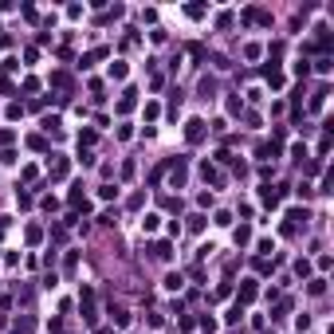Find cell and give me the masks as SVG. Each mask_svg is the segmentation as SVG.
Segmentation results:
<instances>
[{
  "label": "cell",
  "instance_id": "cell-35",
  "mask_svg": "<svg viewBox=\"0 0 334 334\" xmlns=\"http://www.w3.org/2000/svg\"><path fill=\"white\" fill-rule=\"evenodd\" d=\"M272 268H276V260H256V272H260V276H268Z\"/></svg>",
  "mask_w": 334,
  "mask_h": 334
},
{
  "label": "cell",
  "instance_id": "cell-20",
  "mask_svg": "<svg viewBox=\"0 0 334 334\" xmlns=\"http://www.w3.org/2000/svg\"><path fill=\"white\" fill-rule=\"evenodd\" d=\"M181 287H185V279L177 276V272H169L166 276V291H181Z\"/></svg>",
  "mask_w": 334,
  "mask_h": 334
},
{
  "label": "cell",
  "instance_id": "cell-22",
  "mask_svg": "<svg viewBox=\"0 0 334 334\" xmlns=\"http://www.w3.org/2000/svg\"><path fill=\"white\" fill-rule=\"evenodd\" d=\"M24 236H28V244H40V240H44V228H40V224H28Z\"/></svg>",
  "mask_w": 334,
  "mask_h": 334
},
{
  "label": "cell",
  "instance_id": "cell-3",
  "mask_svg": "<svg viewBox=\"0 0 334 334\" xmlns=\"http://www.w3.org/2000/svg\"><path fill=\"white\" fill-rule=\"evenodd\" d=\"M283 221H287V224H283V236H295L299 228H307V221H311V217H307V209H291Z\"/></svg>",
  "mask_w": 334,
  "mask_h": 334
},
{
  "label": "cell",
  "instance_id": "cell-16",
  "mask_svg": "<svg viewBox=\"0 0 334 334\" xmlns=\"http://www.w3.org/2000/svg\"><path fill=\"white\" fill-rule=\"evenodd\" d=\"M95 142H99V134H95V130H83V134H79V150H91Z\"/></svg>",
  "mask_w": 334,
  "mask_h": 334
},
{
  "label": "cell",
  "instance_id": "cell-45",
  "mask_svg": "<svg viewBox=\"0 0 334 334\" xmlns=\"http://www.w3.org/2000/svg\"><path fill=\"white\" fill-rule=\"evenodd\" d=\"M4 232H8V217H0V240H4Z\"/></svg>",
  "mask_w": 334,
  "mask_h": 334
},
{
  "label": "cell",
  "instance_id": "cell-44",
  "mask_svg": "<svg viewBox=\"0 0 334 334\" xmlns=\"http://www.w3.org/2000/svg\"><path fill=\"white\" fill-rule=\"evenodd\" d=\"M12 138H16L12 130H0V146H12Z\"/></svg>",
  "mask_w": 334,
  "mask_h": 334
},
{
  "label": "cell",
  "instance_id": "cell-28",
  "mask_svg": "<svg viewBox=\"0 0 334 334\" xmlns=\"http://www.w3.org/2000/svg\"><path fill=\"white\" fill-rule=\"evenodd\" d=\"M201 95L213 99V95H217V83H213V79H201Z\"/></svg>",
  "mask_w": 334,
  "mask_h": 334
},
{
  "label": "cell",
  "instance_id": "cell-40",
  "mask_svg": "<svg viewBox=\"0 0 334 334\" xmlns=\"http://www.w3.org/2000/svg\"><path fill=\"white\" fill-rule=\"evenodd\" d=\"M63 268H67V272H75V268H79V252H67V264H63Z\"/></svg>",
  "mask_w": 334,
  "mask_h": 334
},
{
  "label": "cell",
  "instance_id": "cell-13",
  "mask_svg": "<svg viewBox=\"0 0 334 334\" xmlns=\"http://www.w3.org/2000/svg\"><path fill=\"white\" fill-rule=\"evenodd\" d=\"M264 75H268L272 91H279V87H283V71H279V67H264Z\"/></svg>",
  "mask_w": 334,
  "mask_h": 334
},
{
  "label": "cell",
  "instance_id": "cell-30",
  "mask_svg": "<svg viewBox=\"0 0 334 334\" xmlns=\"http://www.w3.org/2000/svg\"><path fill=\"white\" fill-rule=\"evenodd\" d=\"M264 56V48H260V44H248V48H244V59H260Z\"/></svg>",
  "mask_w": 334,
  "mask_h": 334
},
{
  "label": "cell",
  "instance_id": "cell-10",
  "mask_svg": "<svg viewBox=\"0 0 334 334\" xmlns=\"http://www.w3.org/2000/svg\"><path fill=\"white\" fill-rule=\"evenodd\" d=\"M201 177H205L209 185H224V173H221V169H217V166H209V162L201 166Z\"/></svg>",
  "mask_w": 334,
  "mask_h": 334
},
{
  "label": "cell",
  "instance_id": "cell-34",
  "mask_svg": "<svg viewBox=\"0 0 334 334\" xmlns=\"http://www.w3.org/2000/svg\"><path fill=\"white\" fill-rule=\"evenodd\" d=\"M142 205H146V193H134V197L126 201V209H142Z\"/></svg>",
  "mask_w": 334,
  "mask_h": 334
},
{
  "label": "cell",
  "instance_id": "cell-27",
  "mask_svg": "<svg viewBox=\"0 0 334 334\" xmlns=\"http://www.w3.org/2000/svg\"><path fill=\"white\" fill-rule=\"evenodd\" d=\"M158 224H162V217H154V213H150V217L142 221V232H158Z\"/></svg>",
  "mask_w": 334,
  "mask_h": 334
},
{
  "label": "cell",
  "instance_id": "cell-23",
  "mask_svg": "<svg viewBox=\"0 0 334 334\" xmlns=\"http://www.w3.org/2000/svg\"><path fill=\"white\" fill-rule=\"evenodd\" d=\"M146 327H150V331H162V327H166V319H162L158 311H150V315H146Z\"/></svg>",
  "mask_w": 334,
  "mask_h": 334
},
{
  "label": "cell",
  "instance_id": "cell-6",
  "mask_svg": "<svg viewBox=\"0 0 334 334\" xmlns=\"http://www.w3.org/2000/svg\"><path fill=\"white\" fill-rule=\"evenodd\" d=\"M134 107H138V91L130 87V91H122V99H118V107H114V111H118V114H130Z\"/></svg>",
  "mask_w": 334,
  "mask_h": 334
},
{
  "label": "cell",
  "instance_id": "cell-37",
  "mask_svg": "<svg viewBox=\"0 0 334 334\" xmlns=\"http://www.w3.org/2000/svg\"><path fill=\"white\" fill-rule=\"evenodd\" d=\"M217 28H221V32H224V28H232V12H221V16H217Z\"/></svg>",
  "mask_w": 334,
  "mask_h": 334
},
{
  "label": "cell",
  "instance_id": "cell-39",
  "mask_svg": "<svg viewBox=\"0 0 334 334\" xmlns=\"http://www.w3.org/2000/svg\"><path fill=\"white\" fill-rule=\"evenodd\" d=\"M28 146H32V150H48V142H44L40 134H32V138H28Z\"/></svg>",
  "mask_w": 334,
  "mask_h": 334
},
{
  "label": "cell",
  "instance_id": "cell-11",
  "mask_svg": "<svg viewBox=\"0 0 334 334\" xmlns=\"http://www.w3.org/2000/svg\"><path fill=\"white\" fill-rule=\"evenodd\" d=\"M67 173H71V162H67V158H56V166H52V181H67Z\"/></svg>",
  "mask_w": 334,
  "mask_h": 334
},
{
  "label": "cell",
  "instance_id": "cell-38",
  "mask_svg": "<svg viewBox=\"0 0 334 334\" xmlns=\"http://www.w3.org/2000/svg\"><path fill=\"white\" fill-rule=\"evenodd\" d=\"M24 91H28V95H36V91H40V79H32V75H28V79H24Z\"/></svg>",
  "mask_w": 334,
  "mask_h": 334
},
{
  "label": "cell",
  "instance_id": "cell-43",
  "mask_svg": "<svg viewBox=\"0 0 334 334\" xmlns=\"http://www.w3.org/2000/svg\"><path fill=\"white\" fill-rule=\"evenodd\" d=\"M189 228H193V232H201V228H205V217H201V213H197V217H189Z\"/></svg>",
  "mask_w": 334,
  "mask_h": 334
},
{
  "label": "cell",
  "instance_id": "cell-9",
  "mask_svg": "<svg viewBox=\"0 0 334 334\" xmlns=\"http://www.w3.org/2000/svg\"><path fill=\"white\" fill-rule=\"evenodd\" d=\"M32 331H36V319H32V315H20V319L12 323V334H32Z\"/></svg>",
  "mask_w": 334,
  "mask_h": 334
},
{
  "label": "cell",
  "instance_id": "cell-12",
  "mask_svg": "<svg viewBox=\"0 0 334 334\" xmlns=\"http://www.w3.org/2000/svg\"><path fill=\"white\" fill-rule=\"evenodd\" d=\"M232 240H236V248H248V244H252V228H248V224H240V228L232 232Z\"/></svg>",
  "mask_w": 334,
  "mask_h": 334
},
{
  "label": "cell",
  "instance_id": "cell-31",
  "mask_svg": "<svg viewBox=\"0 0 334 334\" xmlns=\"http://www.w3.org/2000/svg\"><path fill=\"white\" fill-rule=\"evenodd\" d=\"M114 197H118V189H114V185H103V189H99V201H114Z\"/></svg>",
  "mask_w": 334,
  "mask_h": 334
},
{
  "label": "cell",
  "instance_id": "cell-41",
  "mask_svg": "<svg viewBox=\"0 0 334 334\" xmlns=\"http://www.w3.org/2000/svg\"><path fill=\"white\" fill-rule=\"evenodd\" d=\"M327 291V279H311V295H323Z\"/></svg>",
  "mask_w": 334,
  "mask_h": 334
},
{
  "label": "cell",
  "instance_id": "cell-7",
  "mask_svg": "<svg viewBox=\"0 0 334 334\" xmlns=\"http://www.w3.org/2000/svg\"><path fill=\"white\" fill-rule=\"evenodd\" d=\"M279 197H283V185H276V189H272V185H264V189H260V201H264L268 209H276Z\"/></svg>",
  "mask_w": 334,
  "mask_h": 334
},
{
  "label": "cell",
  "instance_id": "cell-32",
  "mask_svg": "<svg viewBox=\"0 0 334 334\" xmlns=\"http://www.w3.org/2000/svg\"><path fill=\"white\" fill-rule=\"evenodd\" d=\"M295 75H299V79H307V75H311V63H307V59H299V63H295Z\"/></svg>",
  "mask_w": 334,
  "mask_h": 334
},
{
  "label": "cell",
  "instance_id": "cell-17",
  "mask_svg": "<svg viewBox=\"0 0 334 334\" xmlns=\"http://www.w3.org/2000/svg\"><path fill=\"white\" fill-rule=\"evenodd\" d=\"M111 319H114V331H122V327L130 323V315H126L122 307H114V311H111Z\"/></svg>",
  "mask_w": 334,
  "mask_h": 334
},
{
  "label": "cell",
  "instance_id": "cell-47",
  "mask_svg": "<svg viewBox=\"0 0 334 334\" xmlns=\"http://www.w3.org/2000/svg\"><path fill=\"white\" fill-rule=\"evenodd\" d=\"M0 44H8V36H4V28H0Z\"/></svg>",
  "mask_w": 334,
  "mask_h": 334
},
{
  "label": "cell",
  "instance_id": "cell-42",
  "mask_svg": "<svg viewBox=\"0 0 334 334\" xmlns=\"http://www.w3.org/2000/svg\"><path fill=\"white\" fill-rule=\"evenodd\" d=\"M158 114H162V107H158V103H146V118H150V122H154Z\"/></svg>",
  "mask_w": 334,
  "mask_h": 334
},
{
  "label": "cell",
  "instance_id": "cell-2",
  "mask_svg": "<svg viewBox=\"0 0 334 334\" xmlns=\"http://www.w3.org/2000/svg\"><path fill=\"white\" fill-rule=\"evenodd\" d=\"M185 181H189V162H185V158H173V162H169V185L181 189Z\"/></svg>",
  "mask_w": 334,
  "mask_h": 334
},
{
  "label": "cell",
  "instance_id": "cell-8",
  "mask_svg": "<svg viewBox=\"0 0 334 334\" xmlns=\"http://www.w3.org/2000/svg\"><path fill=\"white\" fill-rule=\"evenodd\" d=\"M256 295H260V287H256V279H244V283H240V307H244V303H252Z\"/></svg>",
  "mask_w": 334,
  "mask_h": 334
},
{
  "label": "cell",
  "instance_id": "cell-18",
  "mask_svg": "<svg viewBox=\"0 0 334 334\" xmlns=\"http://www.w3.org/2000/svg\"><path fill=\"white\" fill-rule=\"evenodd\" d=\"M126 71H130V67H126L122 59H114V63H111V79H118V83L126 79Z\"/></svg>",
  "mask_w": 334,
  "mask_h": 334
},
{
  "label": "cell",
  "instance_id": "cell-14",
  "mask_svg": "<svg viewBox=\"0 0 334 334\" xmlns=\"http://www.w3.org/2000/svg\"><path fill=\"white\" fill-rule=\"evenodd\" d=\"M52 87H59V91H71V75H67V71H56V75H52Z\"/></svg>",
  "mask_w": 334,
  "mask_h": 334
},
{
  "label": "cell",
  "instance_id": "cell-29",
  "mask_svg": "<svg viewBox=\"0 0 334 334\" xmlns=\"http://www.w3.org/2000/svg\"><path fill=\"white\" fill-rule=\"evenodd\" d=\"M295 276L307 279V276H311V264H307V260H295Z\"/></svg>",
  "mask_w": 334,
  "mask_h": 334
},
{
  "label": "cell",
  "instance_id": "cell-25",
  "mask_svg": "<svg viewBox=\"0 0 334 334\" xmlns=\"http://www.w3.org/2000/svg\"><path fill=\"white\" fill-rule=\"evenodd\" d=\"M240 315H244V307H240V303H236V307H232V311H228V315H224V323H228V327H236V323H240Z\"/></svg>",
  "mask_w": 334,
  "mask_h": 334
},
{
  "label": "cell",
  "instance_id": "cell-1",
  "mask_svg": "<svg viewBox=\"0 0 334 334\" xmlns=\"http://www.w3.org/2000/svg\"><path fill=\"white\" fill-rule=\"evenodd\" d=\"M79 311H83V323H87V327L99 323V291L87 287V283L79 287Z\"/></svg>",
  "mask_w": 334,
  "mask_h": 334
},
{
  "label": "cell",
  "instance_id": "cell-33",
  "mask_svg": "<svg viewBox=\"0 0 334 334\" xmlns=\"http://www.w3.org/2000/svg\"><path fill=\"white\" fill-rule=\"evenodd\" d=\"M16 205H20V209H32V193L20 189V193H16Z\"/></svg>",
  "mask_w": 334,
  "mask_h": 334
},
{
  "label": "cell",
  "instance_id": "cell-46",
  "mask_svg": "<svg viewBox=\"0 0 334 334\" xmlns=\"http://www.w3.org/2000/svg\"><path fill=\"white\" fill-rule=\"evenodd\" d=\"M95 334H118V331H114V327H99Z\"/></svg>",
  "mask_w": 334,
  "mask_h": 334
},
{
  "label": "cell",
  "instance_id": "cell-4",
  "mask_svg": "<svg viewBox=\"0 0 334 334\" xmlns=\"http://www.w3.org/2000/svg\"><path fill=\"white\" fill-rule=\"evenodd\" d=\"M205 134H209V126H205V118H189V122H185V142H189V146H197V142H205Z\"/></svg>",
  "mask_w": 334,
  "mask_h": 334
},
{
  "label": "cell",
  "instance_id": "cell-21",
  "mask_svg": "<svg viewBox=\"0 0 334 334\" xmlns=\"http://www.w3.org/2000/svg\"><path fill=\"white\" fill-rule=\"evenodd\" d=\"M205 12H209L205 4H189V8H185V16H189V20H205Z\"/></svg>",
  "mask_w": 334,
  "mask_h": 334
},
{
  "label": "cell",
  "instance_id": "cell-36",
  "mask_svg": "<svg viewBox=\"0 0 334 334\" xmlns=\"http://www.w3.org/2000/svg\"><path fill=\"white\" fill-rule=\"evenodd\" d=\"M287 311H291V299H279V307H276V315H272V319H283Z\"/></svg>",
  "mask_w": 334,
  "mask_h": 334
},
{
  "label": "cell",
  "instance_id": "cell-15",
  "mask_svg": "<svg viewBox=\"0 0 334 334\" xmlns=\"http://www.w3.org/2000/svg\"><path fill=\"white\" fill-rule=\"evenodd\" d=\"M315 71H319V75H331V71H334V59L331 56H319V59H315Z\"/></svg>",
  "mask_w": 334,
  "mask_h": 334
},
{
  "label": "cell",
  "instance_id": "cell-19",
  "mask_svg": "<svg viewBox=\"0 0 334 334\" xmlns=\"http://www.w3.org/2000/svg\"><path fill=\"white\" fill-rule=\"evenodd\" d=\"M154 256H158V260H169V256H173V248H169V240H158V244H154Z\"/></svg>",
  "mask_w": 334,
  "mask_h": 334
},
{
  "label": "cell",
  "instance_id": "cell-24",
  "mask_svg": "<svg viewBox=\"0 0 334 334\" xmlns=\"http://www.w3.org/2000/svg\"><path fill=\"white\" fill-rule=\"evenodd\" d=\"M256 154H260V158H279V146H276V142H264Z\"/></svg>",
  "mask_w": 334,
  "mask_h": 334
},
{
  "label": "cell",
  "instance_id": "cell-26",
  "mask_svg": "<svg viewBox=\"0 0 334 334\" xmlns=\"http://www.w3.org/2000/svg\"><path fill=\"white\" fill-rule=\"evenodd\" d=\"M193 327H197V319H189V315H177V331H193Z\"/></svg>",
  "mask_w": 334,
  "mask_h": 334
},
{
  "label": "cell",
  "instance_id": "cell-5",
  "mask_svg": "<svg viewBox=\"0 0 334 334\" xmlns=\"http://www.w3.org/2000/svg\"><path fill=\"white\" fill-rule=\"evenodd\" d=\"M240 20H244V24H260V28H268V24H272V12H264V8H256V4H252V8H244V12H240Z\"/></svg>",
  "mask_w": 334,
  "mask_h": 334
}]
</instances>
